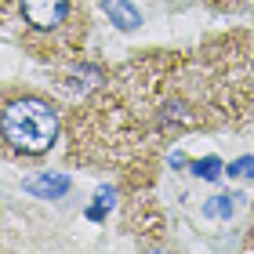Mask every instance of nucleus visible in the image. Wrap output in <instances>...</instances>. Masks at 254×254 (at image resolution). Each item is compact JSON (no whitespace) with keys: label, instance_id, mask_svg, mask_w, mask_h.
I'll return each instance as SVG.
<instances>
[{"label":"nucleus","instance_id":"f257e3e1","mask_svg":"<svg viewBox=\"0 0 254 254\" xmlns=\"http://www.w3.org/2000/svg\"><path fill=\"white\" fill-rule=\"evenodd\" d=\"M55 138H59V117H55V109L48 102H40V98L7 102V109H4L7 149L26 153V156H40L55 145Z\"/></svg>","mask_w":254,"mask_h":254},{"label":"nucleus","instance_id":"f03ea898","mask_svg":"<svg viewBox=\"0 0 254 254\" xmlns=\"http://www.w3.org/2000/svg\"><path fill=\"white\" fill-rule=\"evenodd\" d=\"M18 11L33 33H62L73 22V0H22Z\"/></svg>","mask_w":254,"mask_h":254},{"label":"nucleus","instance_id":"7ed1b4c3","mask_svg":"<svg viewBox=\"0 0 254 254\" xmlns=\"http://www.w3.org/2000/svg\"><path fill=\"white\" fill-rule=\"evenodd\" d=\"M98 7L106 11V18H109L117 29H124V33H131V29L142 26V15H138V7L127 4V0H98Z\"/></svg>","mask_w":254,"mask_h":254},{"label":"nucleus","instance_id":"20e7f679","mask_svg":"<svg viewBox=\"0 0 254 254\" xmlns=\"http://www.w3.org/2000/svg\"><path fill=\"white\" fill-rule=\"evenodd\" d=\"M69 182L65 175H55V171H48V175H40V178H29L26 182V192H33V196H44V200H59V196H65L69 192Z\"/></svg>","mask_w":254,"mask_h":254},{"label":"nucleus","instance_id":"39448f33","mask_svg":"<svg viewBox=\"0 0 254 254\" xmlns=\"http://www.w3.org/2000/svg\"><path fill=\"white\" fill-rule=\"evenodd\" d=\"M236 200H240V196H211V200L203 203V214L207 218H233Z\"/></svg>","mask_w":254,"mask_h":254},{"label":"nucleus","instance_id":"423d86ee","mask_svg":"<svg viewBox=\"0 0 254 254\" xmlns=\"http://www.w3.org/2000/svg\"><path fill=\"white\" fill-rule=\"evenodd\" d=\"M113 196H117V192H113V186H102V189H98L95 203L87 207V218H91V222H102V218H106V211L113 207Z\"/></svg>","mask_w":254,"mask_h":254},{"label":"nucleus","instance_id":"0eeeda50","mask_svg":"<svg viewBox=\"0 0 254 254\" xmlns=\"http://www.w3.org/2000/svg\"><path fill=\"white\" fill-rule=\"evenodd\" d=\"M192 175H200V178H207V182H214L218 175H222V160H214V156L196 160V164H192Z\"/></svg>","mask_w":254,"mask_h":254},{"label":"nucleus","instance_id":"6e6552de","mask_svg":"<svg viewBox=\"0 0 254 254\" xmlns=\"http://www.w3.org/2000/svg\"><path fill=\"white\" fill-rule=\"evenodd\" d=\"M225 171H229V178H254V156H240Z\"/></svg>","mask_w":254,"mask_h":254}]
</instances>
